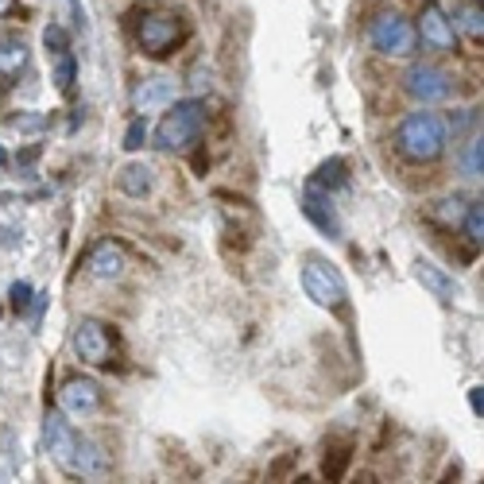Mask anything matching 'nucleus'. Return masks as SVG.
<instances>
[{
  "instance_id": "f257e3e1",
  "label": "nucleus",
  "mask_w": 484,
  "mask_h": 484,
  "mask_svg": "<svg viewBox=\"0 0 484 484\" xmlns=\"http://www.w3.org/2000/svg\"><path fill=\"white\" fill-rule=\"evenodd\" d=\"M449 128L438 113H407L396 128V151L407 163H434L442 159Z\"/></svg>"
},
{
  "instance_id": "f03ea898",
  "label": "nucleus",
  "mask_w": 484,
  "mask_h": 484,
  "mask_svg": "<svg viewBox=\"0 0 484 484\" xmlns=\"http://www.w3.org/2000/svg\"><path fill=\"white\" fill-rule=\"evenodd\" d=\"M190 27L187 20L178 16V12H147V16H140V24H136V47H140L147 58H167L175 55L178 47L187 43Z\"/></svg>"
},
{
  "instance_id": "7ed1b4c3",
  "label": "nucleus",
  "mask_w": 484,
  "mask_h": 484,
  "mask_svg": "<svg viewBox=\"0 0 484 484\" xmlns=\"http://www.w3.org/2000/svg\"><path fill=\"white\" fill-rule=\"evenodd\" d=\"M202 128H206V105L202 101H175L156 128V147L159 151H187L190 144H198Z\"/></svg>"
},
{
  "instance_id": "20e7f679",
  "label": "nucleus",
  "mask_w": 484,
  "mask_h": 484,
  "mask_svg": "<svg viewBox=\"0 0 484 484\" xmlns=\"http://www.w3.org/2000/svg\"><path fill=\"white\" fill-rule=\"evenodd\" d=\"M302 291L322 310H341L345 298H349V287H345L341 271L329 260H322V256H307V264H302Z\"/></svg>"
},
{
  "instance_id": "39448f33",
  "label": "nucleus",
  "mask_w": 484,
  "mask_h": 484,
  "mask_svg": "<svg viewBox=\"0 0 484 484\" xmlns=\"http://www.w3.org/2000/svg\"><path fill=\"white\" fill-rule=\"evenodd\" d=\"M368 43L388 58H407V55H415L418 35H415V24L403 12H380L368 24Z\"/></svg>"
},
{
  "instance_id": "423d86ee",
  "label": "nucleus",
  "mask_w": 484,
  "mask_h": 484,
  "mask_svg": "<svg viewBox=\"0 0 484 484\" xmlns=\"http://www.w3.org/2000/svg\"><path fill=\"white\" fill-rule=\"evenodd\" d=\"M415 35L427 43L430 51H438V55L458 51V27H453V20L446 16V8L438 5V0H427V5H422L418 24H415Z\"/></svg>"
},
{
  "instance_id": "0eeeda50",
  "label": "nucleus",
  "mask_w": 484,
  "mask_h": 484,
  "mask_svg": "<svg viewBox=\"0 0 484 484\" xmlns=\"http://www.w3.org/2000/svg\"><path fill=\"white\" fill-rule=\"evenodd\" d=\"M74 357L82 360V365H109L113 360V334L109 326L97 322V318H86V322H78V329H74Z\"/></svg>"
},
{
  "instance_id": "6e6552de",
  "label": "nucleus",
  "mask_w": 484,
  "mask_h": 484,
  "mask_svg": "<svg viewBox=\"0 0 484 484\" xmlns=\"http://www.w3.org/2000/svg\"><path fill=\"white\" fill-rule=\"evenodd\" d=\"M403 89L422 105H434V101H446L453 94V78L446 70H438L430 63H415L411 70L403 74Z\"/></svg>"
},
{
  "instance_id": "1a4fd4ad",
  "label": "nucleus",
  "mask_w": 484,
  "mask_h": 484,
  "mask_svg": "<svg viewBox=\"0 0 484 484\" xmlns=\"http://www.w3.org/2000/svg\"><path fill=\"white\" fill-rule=\"evenodd\" d=\"M43 446H47V453L55 458L58 469L74 473V458H78V434H74V427L66 422L63 411H51L47 418H43Z\"/></svg>"
},
{
  "instance_id": "9d476101",
  "label": "nucleus",
  "mask_w": 484,
  "mask_h": 484,
  "mask_svg": "<svg viewBox=\"0 0 484 484\" xmlns=\"http://www.w3.org/2000/svg\"><path fill=\"white\" fill-rule=\"evenodd\" d=\"M58 411L86 418L101 411V384L89 380V376H70V380L58 388Z\"/></svg>"
},
{
  "instance_id": "9b49d317",
  "label": "nucleus",
  "mask_w": 484,
  "mask_h": 484,
  "mask_svg": "<svg viewBox=\"0 0 484 484\" xmlns=\"http://www.w3.org/2000/svg\"><path fill=\"white\" fill-rule=\"evenodd\" d=\"M125 267H128V256H125V248H120L116 240H97V245L89 248V256H86V271L94 279H101V283L120 279V276H125Z\"/></svg>"
},
{
  "instance_id": "f8f14e48",
  "label": "nucleus",
  "mask_w": 484,
  "mask_h": 484,
  "mask_svg": "<svg viewBox=\"0 0 484 484\" xmlns=\"http://www.w3.org/2000/svg\"><path fill=\"white\" fill-rule=\"evenodd\" d=\"M175 94H178L175 78H167V74H151V78H144L132 89V105H136V113H156V109L175 105Z\"/></svg>"
},
{
  "instance_id": "ddd939ff",
  "label": "nucleus",
  "mask_w": 484,
  "mask_h": 484,
  "mask_svg": "<svg viewBox=\"0 0 484 484\" xmlns=\"http://www.w3.org/2000/svg\"><path fill=\"white\" fill-rule=\"evenodd\" d=\"M302 214H307V221L314 225L318 233H326L329 240H338V237H341V217H338L334 202L326 198V190L307 187V194H302Z\"/></svg>"
},
{
  "instance_id": "4468645a",
  "label": "nucleus",
  "mask_w": 484,
  "mask_h": 484,
  "mask_svg": "<svg viewBox=\"0 0 484 484\" xmlns=\"http://www.w3.org/2000/svg\"><path fill=\"white\" fill-rule=\"evenodd\" d=\"M415 279L427 287V291L438 298V302H453L458 298V283H453L449 276L438 264H430V260H415Z\"/></svg>"
},
{
  "instance_id": "2eb2a0df",
  "label": "nucleus",
  "mask_w": 484,
  "mask_h": 484,
  "mask_svg": "<svg viewBox=\"0 0 484 484\" xmlns=\"http://www.w3.org/2000/svg\"><path fill=\"white\" fill-rule=\"evenodd\" d=\"M109 469V458L105 449L94 442V438H78V458H74V473L78 477H101Z\"/></svg>"
},
{
  "instance_id": "dca6fc26",
  "label": "nucleus",
  "mask_w": 484,
  "mask_h": 484,
  "mask_svg": "<svg viewBox=\"0 0 484 484\" xmlns=\"http://www.w3.org/2000/svg\"><path fill=\"white\" fill-rule=\"evenodd\" d=\"M151 167L147 163H128V167H120V175H116V187L128 194V198H147L151 194Z\"/></svg>"
},
{
  "instance_id": "f3484780",
  "label": "nucleus",
  "mask_w": 484,
  "mask_h": 484,
  "mask_svg": "<svg viewBox=\"0 0 484 484\" xmlns=\"http://www.w3.org/2000/svg\"><path fill=\"white\" fill-rule=\"evenodd\" d=\"M27 58H32V51H27L24 39H0V78H16V74H24Z\"/></svg>"
},
{
  "instance_id": "a211bd4d",
  "label": "nucleus",
  "mask_w": 484,
  "mask_h": 484,
  "mask_svg": "<svg viewBox=\"0 0 484 484\" xmlns=\"http://www.w3.org/2000/svg\"><path fill=\"white\" fill-rule=\"evenodd\" d=\"M453 16H458V27H461V32L473 39V43L484 39V12H480L477 0H469V5H458V12H453Z\"/></svg>"
},
{
  "instance_id": "6ab92c4d",
  "label": "nucleus",
  "mask_w": 484,
  "mask_h": 484,
  "mask_svg": "<svg viewBox=\"0 0 484 484\" xmlns=\"http://www.w3.org/2000/svg\"><path fill=\"white\" fill-rule=\"evenodd\" d=\"M345 183H349V175H345V163L341 159H326L322 167H318V175L310 178V187H318V190H338Z\"/></svg>"
},
{
  "instance_id": "aec40b11",
  "label": "nucleus",
  "mask_w": 484,
  "mask_h": 484,
  "mask_svg": "<svg viewBox=\"0 0 484 484\" xmlns=\"http://www.w3.org/2000/svg\"><path fill=\"white\" fill-rule=\"evenodd\" d=\"M465 198L461 194H449V198H442V202H434V217L446 225V229H461V217H465Z\"/></svg>"
},
{
  "instance_id": "412c9836",
  "label": "nucleus",
  "mask_w": 484,
  "mask_h": 484,
  "mask_svg": "<svg viewBox=\"0 0 484 484\" xmlns=\"http://www.w3.org/2000/svg\"><path fill=\"white\" fill-rule=\"evenodd\" d=\"M461 229L469 237V245H484V206L480 202H469L465 206V217H461Z\"/></svg>"
},
{
  "instance_id": "4be33fe9",
  "label": "nucleus",
  "mask_w": 484,
  "mask_h": 484,
  "mask_svg": "<svg viewBox=\"0 0 484 484\" xmlns=\"http://www.w3.org/2000/svg\"><path fill=\"white\" fill-rule=\"evenodd\" d=\"M58 63H55V86L63 89V94H70V86H74V74H78V63H74V55H55Z\"/></svg>"
},
{
  "instance_id": "5701e85b",
  "label": "nucleus",
  "mask_w": 484,
  "mask_h": 484,
  "mask_svg": "<svg viewBox=\"0 0 484 484\" xmlns=\"http://www.w3.org/2000/svg\"><path fill=\"white\" fill-rule=\"evenodd\" d=\"M8 302H12V310H16V314H24L35 302V287L27 283V279H16V283L8 287Z\"/></svg>"
},
{
  "instance_id": "b1692460",
  "label": "nucleus",
  "mask_w": 484,
  "mask_h": 484,
  "mask_svg": "<svg viewBox=\"0 0 484 484\" xmlns=\"http://www.w3.org/2000/svg\"><path fill=\"white\" fill-rule=\"evenodd\" d=\"M461 175L465 178H480V136H473V140L465 144V151H461Z\"/></svg>"
},
{
  "instance_id": "393cba45",
  "label": "nucleus",
  "mask_w": 484,
  "mask_h": 484,
  "mask_svg": "<svg viewBox=\"0 0 484 484\" xmlns=\"http://www.w3.org/2000/svg\"><path fill=\"white\" fill-rule=\"evenodd\" d=\"M43 47H47L51 55H66L70 51V35L58 24H47V27H43Z\"/></svg>"
},
{
  "instance_id": "a878e982",
  "label": "nucleus",
  "mask_w": 484,
  "mask_h": 484,
  "mask_svg": "<svg viewBox=\"0 0 484 484\" xmlns=\"http://www.w3.org/2000/svg\"><path fill=\"white\" fill-rule=\"evenodd\" d=\"M8 125L16 132H43V128H47V116H43V113H20V116H12Z\"/></svg>"
},
{
  "instance_id": "bb28decb",
  "label": "nucleus",
  "mask_w": 484,
  "mask_h": 484,
  "mask_svg": "<svg viewBox=\"0 0 484 484\" xmlns=\"http://www.w3.org/2000/svg\"><path fill=\"white\" fill-rule=\"evenodd\" d=\"M144 140H147V125H144V116H136L128 125V132H125V151H140Z\"/></svg>"
},
{
  "instance_id": "cd10ccee",
  "label": "nucleus",
  "mask_w": 484,
  "mask_h": 484,
  "mask_svg": "<svg viewBox=\"0 0 484 484\" xmlns=\"http://www.w3.org/2000/svg\"><path fill=\"white\" fill-rule=\"evenodd\" d=\"M345 465H349V446H341V449H334V458H326V477L338 480L345 473Z\"/></svg>"
},
{
  "instance_id": "c85d7f7f",
  "label": "nucleus",
  "mask_w": 484,
  "mask_h": 484,
  "mask_svg": "<svg viewBox=\"0 0 484 484\" xmlns=\"http://www.w3.org/2000/svg\"><path fill=\"white\" fill-rule=\"evenodd\" d=\"M190 86H194V89H206V86H209V70L194 66V74H190Z\"/></svg>"
},
{
  "instance_id": "c756f323",
  "label": "nucleus",
  "mask_w": 484,
  "mask_h": 484,
  "mask_svg": "<svg viewBox=\"0 0 484 484\" xmlns=\"http://www.w3.org/2000/svg\"><path fill=\"white\" fill-rule=\"evenodd\" d=\"M12 12H16V0H0V20L12 16Z\"/></svg>"
},
{
  "instance_id": "7c9ffc66",
  "label": "nucleus",
  "mask_w": 484,
  "mask_h": 484,
  "mask_svg": "<svg viewBox=\"0 0 484 484\" xmlns=\"http://www.w3.org/2000/svg\"><path fill=\"white\" fill-rule=\"evenodd\" d=\"M469 407H473V411L480 415V388H473V391H469Z\"/></svg>"
},
{
  "instance_id": "2f4dec72",
  "label": "nucleus",
  "mask_w": 484,
  "mask_h": 484,
  "mask_svg": "<svg viewBox=\"0 0 484 484\" xmlns=\"http://www.w3.org/2000/svg\"><path fill=\"white\" fill-rule=\"evenodd\" d=\"M5 163H8V151H5V147H0V167H5Z\"/></svg>"
},
{
  "instance_id": "473e14b6",
  "label": "nucleus",
  "mask_w": 484,
  "mask_h": 484,
  "mask_svg": "<svg viewBox=\"0 0 484 484\" xmlns=\"http://www.w3.org/2000/svg\"><path fill=\"white\" fill-rule=\"evenodd\" d=\"M0 94H5V86H0Z\"/></svg>"
}]
</instances>
